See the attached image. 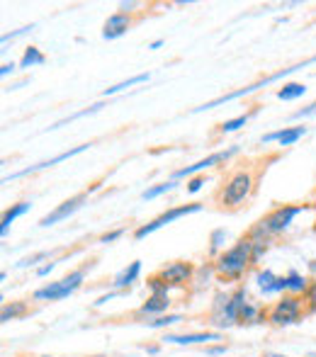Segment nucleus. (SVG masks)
Listing matches in <instances>:
<instances>
[{
    "label": "nucleus",
    "mask_w": 316,
    "mask_h": 357,
    "mask_svg": "<svg viewBox=\"0 0 316 357\" xmlns=\"http://www.w3.org/2000/svg\"><path fill=\"white\" fill-rule=\"evenodd\" d=\"M214 340H222V335L217 331H200V333H165L163 335V343L170 345H207L214 343Z\"/></svg>",
    "instance_id": "14"
},
{
    "label": "nucleus",
    "mask_w": 316,
    "mask_h": 357,
    "mask_svg": "<svg viewBox=\"0 0 316 357\" xmlns=\"http://www.w3.org/2000/svg\"><path fill=\"white\" fill-rule=\"evenodd\" d=\"M42 63H47V56L42 54V49H39V47H27L22 52V59H20L17 68H34V66H42Z\"/></svg>",
    "instance_id": "22"
},
{
    "label": "nucleus",
    "mask_w": 316,
    "mask_h": 357,
    "mask_svg": "<svg viewBox=\"0 0 316 357\" xmlns=\"http://www.w3.org/2000/svg\"><path fill=\"white\" fill-rule=\"evenodd\" d=\"M47 258H49V253H47V250H42V253L29 255V258H24L22 263H20V268H32V265H37L39 260H47Z\"/></svg>",
    "instance_id": "37"
},
{
    "label": "nucleus",
    "mask_w": 316,
    "mask_h": 357,
    "mask_svg": "<svg viewBox=\"0 0 316 357\" xmlns=\"http://www.w3.org/2000/svg\"><path fill=\"white\" fill-rule=\"evenodd\" d=\"M27 311H29L27 301H10V304H5L3 311H0V321H3V324H8V321L22 319Z\"/></svg>",
    "instance_id": "23"
},
{
    "label": "nucleus",
    "mask_w": 316,
    "mask_h": 357,
    "mask_svg": "<svg viewBox=\"0 0 316 357\" xmlns=\"http://www.w3.org/2000/svg\"><path fill=\"white\" fill-rule=\"evenodd\" d=\"M149 78H151V73H139V75H134V78H129V80H122V83H114V85H110V88H105V90H103V98H110V95H117V93H122V90L132 88V85L149 83Z\"/></svg>",
    "instance_id": "24"
},
{
    "label": "nucleus",
    "mask_w": 316,
    "mask_h": 357,
    "mask_svg": "<svg viewBox=\"0 0 316 357\" xmlns=\"http://www.w3.org/2000/svg\"><path fill=\"white\" fill-rule=\"evenodd\" d=\"M34 29V24H27V27H20V29H15V32H10V34H3V39H0V42H3V47L8 42H15V39L17 37H22V34H27V32H32Z\"/></svg>",
    "instance_id": "34"
},
{
    "label": "nucleus",
    "mask_w": 316,
    "mask_h": 357,
    "mask_svg": "<svg viewBox=\"0 0 316 357\" xmlns=\"http://www.w3.org/2000/svg\"><path fill=\"white\" fill-rule=\"evenodd\" d=\"M197 212H202V204H197V202H193V204H180V207H170V209H165L163 214L153 216V219L149 221V224H142V226H139V229L134 231V238H137V241H144L146 236H151L153 231H158V229H163V226L173 224V221L183 219V216L197 214Z\"/></svg>",
    "instance_id": "7"
},
{
    "label": "nucleus",
    "mask_w": 316,
    "mask_h": 357,
    "mask_svg": "<svg viewBox=\"0 0 316 357\" xmlns=\"http://www.w3.org/2000/svg\"><path fill=\"white\" fill-rule=\"evenodd\" d=\"M246 301H248L246 284H239L232 294H217L209 324L219 326V328H232V326L241 324V311H243Z\"/></svg>",
    "instance_id": "4"
},
{
    "label": "nucleus",
    "mask_w": 316,
    "mask_h": 357,
    "mask_svg": "<svg viewBox=\"0 0 316 357\" xmlns=\"http://www.w3.org/2000/svg\"><path fill=\"white\" fill-rule=\"evenodd\" d=\"M309 129L304 124H297V127H283L278 132H270L260 139V144H280V146H294L299 139L307 137Z\"/></svg>",
    "instance_id": "15"
},
{
    "label": "nucleus",
    "mask_w": 316,
    "mask_h": 357,
    "mask_svg": "<svg viewBox=\"0 0 316 357\" xmlns=\"http://www.w3.org/2000/svg\"><path fill=\"white\" fill-rule=\"evenodd\" d=\"M175 188H178V183H175V180H165V183L151 185V188H146V190H144V192H142V199H146V202H151V199L160 197V195L173 192Z\"/></svg>",
    "instance_id": "25"
},
{
    "label": "nucleus",
    "mask_w": 316,
    "mask_h": 357,
    "mask_svg": "<svg viewBox=\"0 0 316 357\" xmlns=\"http://www.w3.org/2000/svg\"><path fill=\"white\" fill-rule=\"evenodd\" d=\"M268 321V311L255 301H246L243 311H241V326H253V324H265Z\"/></svg>",
    "instance_id": "18"
},
{
    "label": "nucleus",
    "mask_w": 316,
    "mask_h": 357,
    "mask_svg": "<svg viewBox=\"0 0 316 357\" xmlns=\"http://www.w3.org/2000/svg\"><path fill=\"white\" fill-rule=\"evenodd\" d=\"M54 268H57V263H47V265H42V268H37V278H47Z\"/></svg>",
    "instance_id": "40"
},
{
    "label": "nucleus",
    "mask_w": 316,
    "mask_h": 357,
    "mask_svg": "<svg viewBox=\"0 0 316 357\" xmlns=\"http://www.w3.org/2000/svg\"><path fill=\"white\" fill-rule=\"evenodd\" d=\"M278 100H283V102H292V100H299L307 95V85L304 83H283V88L278 90Z\"/></svg>",
    "instance_id": "21"
},
{
    "label": "nucleus",
    "mask_w": 316,
    "mask_h": 357,
    "mask_svg": "<svg viewBox=\"0 0 316 357\" xmlns=\"http://www.w3.org/2000/svg\"><path fill=\"white\" fill-rule=\"evenodd\" d=\"M149 289H151V294H168V284L163 282V280L158 278V275H153V278L146 280Z\"/></svg>",
    "instance_id": "31"
},
{
    "label": "nucleus",
    "mask_w": 316,
    "mask_h": 357,
    "mask_svg": "<svg viewBox=\"0 0 316 357\" xmlns=\"http://www.w3.org/2000/svg\"><path fill=\"white\" fill-rule=\"evenodd\" d=\"M214 275L224 282H241L250 270L255 268L253 260V243L246 236H241L232 248L224 250L219 258H214Z\"/></svg>",
    "instance_id": "1"
},
{
    "label": "nucleus",
    "mask_w": 316,
    "mask_h": 357,
    "mask_svg": "<svg viewBox=\"0 0 316 357\" xmlns=\"http://www.w3.org/2000/svg\"><path fill=\"white\" fill-rule=\"evenodd\" d=\"M304 304H307V314H316V280H312V287L304 294Z\"/></svg>",
    "instance_id": "32"
},
{
    "label": "nucleus",
    "mask_w": 316,
    "mask_h": 357,
    "mask_svg": "<svg viewBox=\"0 0 316 357\" xmlns=\"http://www.w3.org/2000/svg\"><path fill=\"white\" fill-rule=\"evenodd\" d=\"M139 275H142V260H132L127 268H122L117 275H114L112 287L117 291H127L129 287H132L139 280Z\"/></svg>",
    "instance_id": "17"
},
{
    "label": "nucleus",
    "mask_w": 316,
    "mask_h": 357,
    "mask_svg": "<svg viewBox=\"0 0 316 357\" xmlns=\"http://www.w3.org/2000/svg\"><path fill=\"white\" fill-rule=\"evenodd\" d=\"M15 68H17V66H15V63H3V66H0V75H3V78H5V75L15 73Z\"/></svg>",
    "instance_id": "41"
},
{
    "label": "nucleus",
    "mask_w": 316,
    "mask_h": 357,
    "mask_svg": "<svg viewBox=\"0 0 316 357\" xmlns=\"http://www.w3.org/2000/svg\"><path fill=\"white\" fill-rule=\"evenodd\" d=\"M146 353H149V355H156V353H158V345H149Z\"/></svg>",
    "instance_id": "43"
},
{
    "label": "nucleus",
    "mask_w": 316,
    "mask_h": 357,
    "mask_svg": "<svg viewBox=\"0 0 316 357\" xmlns=\"http://www.w3.org/2000/svg\"><path fill=\"white\" fill-rule=\"evenodd\" d=\"M204 183H207V180H204V175H195V178H190L188 183H185V185H188L185 190H188L190 195H197L200 190L204 188Z\"/></svg>",
    "instance_id": "33"
},
{
    "label": "nucleus",
    "mask_w": 316,
    "mask_h": 357,
    "mask_svg": "<svg viewBox=\"0 0 316 357\" xmlns=\"http://www.w3.org/2000/svg\"><path fill=\"white\" fill-rule=\"evenodd\" d=\"M307 117H316V100L314 102H309L307 107L297 109V112L292 114V119H307Z\"/></svg>",
    "instance_id": "35"
},
{
    "label": "nucleus",
    "mask_w": 316,
    "mask_h": 357,
    "mask_svg": "<svg viewBox=\"0 0 316 357\" xmlns=\"http://www.w3.org/2000/svg\"><path fill=\"white\" fill-rule=\"evenodd\" d=\"M314 207H316V202H314Z\"/></svg>",
    "instance_id": "46"
},
{
    "label": "nucleus",
    "mask_w": 316,
    "mask_h": 357,
    "mask_svg": "<svg viewBox=\"0 0 316 357\" xmlns=\"http://www.w3.org/2000/svg\"><path fill=\"white\" fill-rule=\"evenodd\" d=\"M137 8H139V3H134V0H122V3L117 5V10L119 13H127V15H132V13H137Z\"/></svg>",
    "instance_id": "38"
},
{
    "label": "nucleus",
    "mask_w": 316,
    "mask_h": 357,
    "mask_svg": "<svg viewBox=\"0 0 316 357\" xmlns=\"http://www.w3.org/2000/svg\"><path fill=\"white\" fill-rule=\"evenodd\" d=\"M93 357H105V355H93Z\"/></svg>",
    "instance_id": "45"
},
{
    "label": "nucleus",
    "mask_w": 316,
    "mask_h": 357,
    "mask_svg": "<svg viewBox=\"0 0 316 357\" xmlns=\"http://www.w3.org/2000/svg\"><path fill=\"white\" fill-rule=\"evenodd\" d=\"M304 316H307V304L302 296L283 294L280 301H275L268 309V324L278 326V328H287V326L299 324Z\"/></svg>",
    "instance_id": "5"
},
{
    "label": "nucleus",
    "mask_w": 316,
    "mask_h": 357,
    "mask_svg": "<svg viewBox=\"0 0 316 357\" xmlns=\"http://www.w3.org/2000/svg\"><path fill=\"white\" fill-rule=\"evenodd\" d=\"M227 345H209L207 350H204V353H207L209 357H217V355H227Z\"/></svg>",
    "instance_id": "39"
},
{
    "label": "nucleus",
    "mask_w": 316,
    "mask_h": 357,
    "mask_svg": "<svg viewBox=\"0 0 316 357\" xmlns=\"http://www.w3.org/2000/svg\"><path fill=\"white\" fill-rule=\"evenodd\" d=\"M265 357H287V355H265Z\"/></svg>",
    "instance_id": "44"
},
{
    "label": "nucleus",
    "mask_w": 316,
    "mask_h": 357,
    "mask_svg": "<svg viewBox=\"0 0 316 357\" xmlns=\"http://www.w3.org/2000/svg\"><path fill=\"white\" fill-rule=\"evenodd\" d=\"M255 287L263 296L270 294H287V278L275 275L273 270H258L255 273Z\"/></svg>",
    "instance_id": "12"
},
{
    "label": "nucleus",
    "mask_w": 316,
    "mask_h": 357,
    "mask_svg": "<svg viewBox=\"0 0 316 357\" xmlns=\"http://www.w3.org/2000/svg\"><path fill=\"white\" fill-rule=\"evenodd\" d=\"M85 280V268H78L73 273H68L66 278H61L59 282H49L44 287H39L37 291L32 294L34 301H61L66 296H71L73 291H78L83 287Z\"/></svg>",
    "instance_id": "6"
},
{
    "label": "nucleus",
    "mask_w": 316,
    "mask_h": 357,
    "mask_svg": "<svg viewBox=\"0 0 316 357\" xmlns=\"http://www.w3.org/2000/svg\"><path fill=\"white\" fill-rule=\"evenodd\" d=\"M285 278H287V294L302 296L304 299V294H307L309 287H312V280H309L307 275L299 273V270H289Z\"/></svg>",
    "instance_id": "19"
},
{
    "label": "nucleus",
    "mask_w": 316,
    "mask_h": 357,
    "mask_svg": "<svg viewBox=\"0 0 316 357\" xmlns=\"http://www.w3.org/2000/svg\"><path fill=\"white\" fill-rule=\"evenodd\" d=\"M302 212H307V204H280L270 214H265L263 219L255 221L246 236L250 241H268V243H273L275 236H283Z\"/></svg>",
    "instance_id": "2"
},
{
    "label": "nucleus",
    "mask_w": 316,
    "mask_h": 357,
    "mask_svg": "<svg viewBox=\"0 0 316 357\" xmlns=\"http://www.w3.org/2000/svg\"><path fill=\"white\" fill-rule=\"evenodd\" d=\"M246 238H248V236H246ZM250 243H253V260H255V265H258L260 260H263V255L268 253L270 243H268V241H250Z\"/></svg>",
    "instance_id": "30"
},
{
    "label": "nucleus",
    "mask_w": 316,
    "mask_h": 357,
    "mask_svg": "<svg viewBox=\"0 0 316 357\" xmlns=\"http://www.w3.org/2000/svg\"><path fill=\"white\" fill-rule=\"evenodd\" d=\"M170 296L168 294H149V299L144 301L142 306H139L137 316H149V319H158V316L168 314L170 309Z\"/></svg>",
    "instance_id": "16"
},
{
    "label": "nucleus",
    "mask_w": 316,
    "mask_h": 357,
    "mask_svg": "<svg viewBox=\"0 0 316 357\" xmlns=\"http://www.w3.org/2000/svg\"><path fill=\"white\" fill-rule=\"evenodd\" d=\"M124 236V229H114V231H107V234L100 236V243H114V241H119Z\"/></svg>",
    "instance_id": "36"
},
{
    "label": "nucleus",
    "mask_w": 316,
    "mask_h": 357,
    "mask_svg": "<svg viewBox=\"0 0 316 357\" xmlns=\"http://www.w3.org/2000/svg\"><path fill=\"white\" fill-rule=\"evenodd\" d=\"M227 231L224 229H217V231H212V236H209V253L214 255V258H219V255L224 253V241H227Z\"/></svg>",
    "instance_id": "26"
},
{
    "label": "nucleus",
    "mask_w": 316,
    "mask_h": 357,
    "mask_svg": "<svg viewBox=\"0 0 316 357\" xmlns=\"http://www.w3.org/2000/svg\"><path fill=\"white\" fill-rule=\"evenodd\" d=\"M239 153V146H229V149H224V151H217V153H209L207 158H202V160H197V163H193V165H185V168H178L173 173V180L178 183V180H190V178H195V175H202L204 170H209V168H217V165H224L229 158H234V155Z\"/></svg>",
    "instance_id": "8"
},
{
    "label": "nucleus",
    "mask_w": 316,
    "mask_h": 357,
    "mask_svg": "<svg viewBox=\"0 0 316 357\" xmlns=\"http://www.w3.org/2000/svg\"><path fill=\"white\" fill-rule=\"evenodd\" d=\"M132 24H134V20H132V15H127V13H112L107 20H105V24H103V39H107V42H114V39H119V37H124V34L132 29Z\"/></svg>",
    "instance_id": "13"
},
{
    "label": "nucleus",
    "mask_w": 316,
    "mask_h": 357,
    "mask_svg": "<svg viewBox=\"0 0 316 357\" xmlns=\"http://www.w3.org/2000/svg\"><path fill=\"white\" fill-rule=\"evenodd\" d=\"M248 119H250V114H239V117H232V119H227V122L219 124V132H222V134H234V132H239L241 127H246V124H248Z\"/></svg>",
    "instance_id": "27"
},
{
    "label": "nucleus",
    "mask_w": 316,
    "mask_h": 357,
    "mask_svg": "<svg viewBox=\"0 0 316 357\" xmlns=\"http://www.w3.org/2000/svg\"><path fill=\"white\" fill-rule=\"evenodd\" d=\"M158 278L168 284V289H178V287H188L195 278V265L190 260H173V263L163 265L158 270Z\"/></svg>",
    "instance_id": "10"
},
{
    "label": "nucleus",
    "mask_w": 316,
    "mask_h": 357,
    "mask_svg": "<svg viewBox=\"0 0 316 357\" xmlns=\"http://www.w3.org/2000/svg\"><path fill=\"white\" fill-rule=\"evenodd\" d=\"M163 47V39H153L151 44H149V49H151V52H156V49H160Z\"/></svg>",
    "instance_id": "42"
},
{
    "label": "nucleus",
    "mask_w": 316,
    "mask_h": 357,
    "mask_svg": "<svg viewBox=\"0 0 316 357\" xmlns=\"http://www.w3.org/2000/svg\"><path fill=\"white\" fill-rule=\"evenodd\" d=\"M90 146H93V144H80V146H76V149H68V151H63V153L54 155V158H49V160H42V163H34V165H29V168L17 170V173H13V175H5V178H3V183H10V180L24 178V175H34V173H39V170L54 168V165L63 163V160H71V158H76V155L85 153V151H88Z\"/></svg>",
    "instance_id": "11"
},
{
    "label": "nucleus",
    "mask_w": 316,
    "mask_h": 357,
    "mask_svg": "<svg viewBox=\"0 0 316 357\" xmlns=\"http://www.w3.org/2000/svg\"><path fill=\"white\" fill-rule=\"evenodd\" d=\"M93 190H98V185H93V188H90L88 192H78V195H73L71 199H66V202H61L57 209H52V212H49L47 216H42V219H39V226H42V229H49V226L61 224V221H66L68 216H73V214L78 212L80 207H83L85 202H88V197H90V192H93Z\"/></svg>",
    "instance_id": "9"
},
{
    "label": "nucleus",
    "mask_w": 316,
    "mask_h": 357,
    "mask_svg": "<svg viewBox=\"0 0 316 357\" xmlns=\"http://www.w3.org/2000/svg\"><path fill=\"white\" fill-rule=\"evenodd\" d=\"M32 209V202H17V204H13V207L8 209V212L3 214V221H0V236H8V231H10V226L15 224V221L20 219V216H24Z\"/></svg>",
    "instance_id": "20"
},
{
    "label": "nucleus",
    "mask_w": 316,
    "mask_h": 357,
    "mask_svg": "<svg viewBox=\"0 0 316 357\" xmlns=\"http://www.w3.org/2000/svg\"><path fill=\"white\" fill-rule=\"evenodd\" d=\"M255 190V175L250 168H239L224 180L219 190V204L224 209H239L241 204L248 202V197Z\"/></svg>",
    "instance_id": "3"
},
{
    "label": "nucleus",
    "mask_w": 316,
    "mask_h": 357,
    "mask_svg": "<svg viewBox=\"0 0 316 357\" xmlns=\"http://www.w3.org/2000/svg\"><path fill=\"white\" fill-rule=\"evenodd\" d=\"M183 321V316L180 314H163V316H158V319H149L146 321V326L149 328H168V326H175V324H180Z\"/></svg>",
    "instance_id": "28"
},
{
    "label": "nucleus",
    "mask_w": 316,
    "mask_h": 357,
    "mask_svg": "<svg viewBox=\"0 0 316 357\" xmlns=\"http://www.w3.org/2000/svg\"><path fill=\"white\" fill-rule=\"evenodd\" d=\"M103 107H105L103 102H95V105H90L88 109H80V112L71 114V117H66V119H61V122H57L52 129H59V127H63V124H68V122H76V119H80V117H88V114H95V112H100V109H103Z\"/></svg>",
    "instance_id": "29"
}]
</instances>
